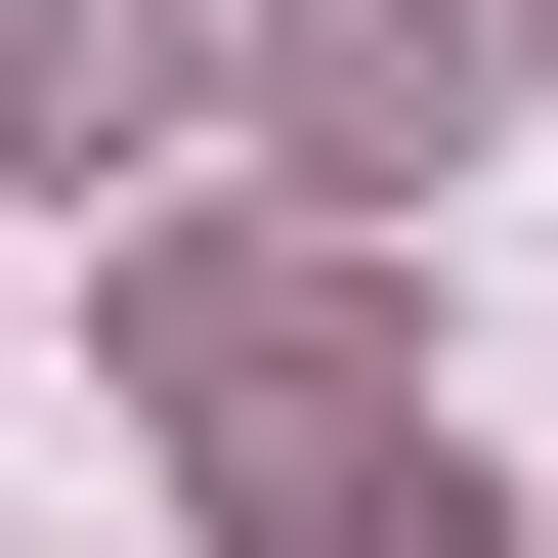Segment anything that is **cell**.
Wrapping results in <instances>:
<instances>
[{
    "mask_svg": "<svg viewBox=\"0 0 558 558\" xmlns=\"http://www.w3.org/2000/svg\"><path fill=\"white\" fill-rule=\"evenodd\" d=\"M473 86H515L473 0H258V130H301V172H429V130H473Z\"/></svg>",
    "mask_w": 558,
    "mask_h": 558,
    "instance_id": "6da1fadb",
    "label": "cell"
},
{
    "mask_svg": "<svg viewBox=\"0 0 558 558\" xmlns=\"http://www.w3.org/2000/svg\"><path fill=\"white\" fill-rule=\"evenodd\" d=\"M172 130H215L172 0H0V172H172Z\"/></svg>",
    "mask_w": 558,
    "mask_h": 558,
    "instance_id": "7a4b0ae2",
    "label": "cell"
},
{
    "mask_svg": "<svg viewBox=\"0 0 558 558\" xmlns=\"http://www.w3.org/2000/svg\"><path fill=\"white\" fill-rule=\"evenodd\" d=\"M258 558H473V473H387V429H258Z\"/></svg>",
    "mask_w": 558,
    "mask_h": 558,
    "instance_id": "3957f363",
    "label": "cell"
}]
</instances>
